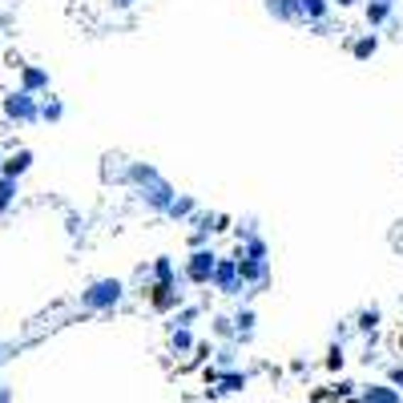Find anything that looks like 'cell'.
<instances>
[{
    "label": "cell",
    "instance_id": "18",
    "mask_svg": "<svg viewBox=\"0 0 403 403\" xmlns=\"http://www.w3.org/2000/svg\"><path fill=\"white\" fill-rule=\"evenodd\" d=\"M238 335H250V327H254V311H238Z\"/></svg>",
    "mask_w": 403,
    "mask_h": 403
},
{
    "label": "cell",
    "instance_id": "9",
    "mask_svg": "<svg viewBox=\"0 0 403 403\" xmlns=\"http://www.w3.org/2000/svg\"><path fill=\"white\" fill-rule=\"evenodd\" d=\"M299 13L307 16V21H323V16L331 13V0H299Z\"/></svg>",
    "mask_w": 403,
    "mask_h": 403
},
{
    "label": "cell",
    "instance_id": "23",
    "mask_svg": "<svg viewBox=\"0 0 403 403\" xmlns=\"http://www.w3.org/2000/svg\"><path fill=\"white\" fill-rule=\"evenodd\" d=\"M399 351H403V335H399Z\"/></svg>",
    "mask_w": 403,
    "mask_h": 403
},
{
    "label": "cell",
    "instance_id": "20",
    "mask_svg": "<svg viewBox=\"0 0 403 403\" xmlns=\"http://www.w3.org/2000/svg\"><path fill=\"white\" fill-rule=\"evenodd\" d=\"M331 4H339V9H347V4H355V0H331Z\"/></svg>",
    "mask_w": 403,
    "mask_h": 403
},
{
    "label": "cell",
    "instance_id": "1",
    "mask_svg": "<svg viewBox=\"0 0 403 403\" xmlns=\"http://www.w3.org/2000/svg\"><path fill=\"white\" fill-rule=\"evenodd\" d=\"M121 278H97V282H89L85 290H81V307L85 311H109V307H117L121 302Z\"/></svg>",
    "mask_w": 403,
    "mask_h": 403
},
{
    "label": "cell",
    "instance_id": "14",
    "mask_svg": "<svg viewBox=\"0 0 403 403\" xmlns=\"http://www.w3.org/2000/svg\"><path fill=\"white\" fill-rule=\"evenodd\" d=\"M16 202V182H9V177H0V214L9 210Z\"/></svg>",
    "mask_w": 403,
    "mask_h": 403
},
{
    "label": "cell",
    "instance_id": "7",
    "mask_svg": "<svg viewBox=\"0 0 403 403\" xmlns=\"http://www.w3.org/2000/svg\"><path fill=\"white\" fill-rule=\"evenodd\" d=\"M21 89L33 93V97H37V93H49V73L37 69V65H25V69H21Z\"/></svg>",
    "mask_w": 403,
    "mask_h": 403
},
{
    "label": "cell",
    "instance_id": "11",
    "mask_svg": "<svg viewBox=\"0 0 403 403\" xmlns=\"http://www.w3.org/2000/svg\"><path fill=\"white\" fill-rule=\"evenodd\" d=\"M153 282H177V270H174V258H158L153 263Z\"/></svg>",
    "mask_w": 403,
    "mask_h": 403
},
{
    "label": "cell",
    "instance_id": "13",
    "mask_svg": "<svg viewBox=\"0 0 403 403\" xmlns=\"http://www.w3.org/2000/svg\"><path fill=\"white\" fill-rule=\"evenodd\" d=\"M61 114H65V105L45 93V101H40V121H61Z\"/></svg>",
    "mask_w": 403,
    "mask_h": 403
},
{
    "label": "cell",
    "instance_id": "12",
    "mask_svg": "<svg viewBox=\"0 0 403 403\" xmlns=\"http://www.w3.org/2000/svg\"><path fill=\"white\" fill-rule=\"evenodd\" d=\"M375 49H379V37H375V33H367V37H359V40L351 45V53L359 57V61H367V57H375Z\"/></svg>",
    "mask_w": 403,
    "mask_h": 403
},
{
    "label": "cell",
    "instance_id": "3",
    "mask_svg": "<svg viewBox=\"0 0 403 403\" xmlns=\"http://www.w3.org/2000/svg\"><path fill=\"white\" fill-rule=\"evenodd\" d=\"M214 270H218V254L214 250H194L186 258V282H194V287H206V282H214Z\"/></svg>",
    "mask_w": 403,
    "mask_h": 403
},
{
    "label": "cell",
    "instance_id": "19",
    "mask_svg": "<svg viewBox=\"0 0 403 403\" xmlns=\"http://www.w3.org/2000/svg\"><path fill=\"white\" fill-rule=\"evenodd\" d=\"M327 367H331V371H339V367H343V347H331V355H327Z\"/></svg>",
    "mask_w": 403,
    "mask_h": 403
},
{
    "label": "cell",
    "instance_id": "22",
    "mask_svg": "<svg viewBox=\"0 0 403 403\" xmlns=\"http://www.w3.org/2000/svg\"><path fill=\"white\" fill-rule=\"evenodd\" d=\"M4 158H9V153H0V170H4Z\"/></svg>",
    "mask_w": 403,
    "mask_h": 403
},
{
    "label": "cell",
    "instance_id": "21",
    "mask_svg": "<svg viewBox=\"0 0 403 403\" xmlns=\"http://www.w3.org/2000/svg\"><path fill=\"white\" fill-rule=\"evenodd\" d=\"M114 4H117V9H129V4H133V0H114Z\"/></svg>",
    "mask_w": 403,
    "mask_h": 403
},
{
    "label": "cell",
    "instance_id": "17",
    "mask_svg": "<svg viewBox=\"0 0 403 403\" xmlns=\"http://www.w3.org/2000/svg\"><path fill=\"white\" fill-rule=\"evenodd\" d=\"M375 327H379V311L371 307V311H363V315H359V331H375Z\"/></svg>",
    "mask_w": 403,
    "mask_h": 403
},
{
    "label": "cell",
    "instance_id": "8",
    "mask_svg": "<svg viewBox=\"0 0 403 403\" xmlns=\"http://www.w3.org/2000/svg\"><path fill=\"white\" fill-rule=\"evenodd\" d=\"M391 9H395V0H371V4H367V21H371V28L383 25V21L391 16Z\"/></svg>",
    "mask_w": 403,
    "mask_h": 403
},
{
    "label": "cell",
    "instance_id": "15",
    "mask_svg": "<svg viewBox=\"0 0 403 403\" xmlns=\"http://www.w3.org/2000/svg\"><path fill=\"white\" fill-rule=\"evenodd\" d=\"M194 206H198L194 198H174V206H170L165 214H170V218H189V214H194Z\"/></svg>",
    "mask_w": 403,
    "mask_h": 403
},
{
    "label": "cell",
    "instance_id": "10",
    "mask_svg": "<svg viewBox=\"0 0 403 403\" xmlns=\"http://www.w3.org/2000/svg\"><path fill=\"white\" fill-rule=\"evenodd\" d=\"M266 9L275 16H282V21H294V16H302L299 13V0H266Z\"/></svg>",
    "mask_w": 403,
    "mask_h": 403
},
{
    "label": "cell",
    "instance_id": "16",
    "mask_svg": "<svg viewBox=\"0 0 403 403\" xmlns=\"http://www.w3.org/2000/svg\"><path fill=\"white\" fill-rule=\"evenodd\" d=\"M189 347H194L189 331H186V327H177V331H174V351H189Z\"/></svg>",
    "mask_w": 403,
    "mask_h": 403
},
{
    "label": "cell",
    "instance_id": "5",
    "mask_svg": "<svg viewBox=\"0 0 403 403\" xmlns=\"http://www.w3.org/2000/svg\"><path fill=\"white\" fill-rule=\"evenodd\" d=\"M214 287L222 290V294H238L246 282H242V275H238V258H226V263H218V270H214Z\"/></svg>",
    "mask_w": 403,
    "mask_h": 403
},
{
    "label": "cell",
    "instance_id": "24",
    "mask_svg": "<svg viewBox=\"0 0 403 403\" xmlns=\"http://www.w3.org/2000/svg\"><path fill=\"white\" fill-rule=\"evenodd\" d=\"M351 403H359V399H351Z\"/></svg>",
    "mask_w": 403,
    "mask_h": 403
},
{
    "label": "cell",
    "instance_id": "2",
    "mask_svg": "<svg viewBox=\"0 0 403 403\" xmlns=\"http://www.w3.org/2000/svg\"><path fill=\"white\" fill-rule=\"evenodd\" d=\"M0 114L9 117V121H16V126H33V121H40V97L16 89V93H9V97L0 101Z\"/></svg>",
    "mask_w": 403,
    "mask_h": 403
},
{
    "label": "cell",
    "instance_id": "6",
    "mask_svg": "<svg viewBox=\"0 0 403 403\" xmlns=\"http://www.w3.org/2000/svg\"><path fill=\"white\" fill-rule=\"evenodd\" d=\"M28 165H33V150H13L9 158H4V170H0V177L16 182V177L28 174Z\"/></svg>",
    "mask_w": 403,
    "mask_h": 403
},
{
    "label": "cell",
    "instance_id": "4",
    "mask_svg": "<svg viewBox=\"0 0 403 403\" xmlns=\"http://www.w3.org/2000/svg\"><path fill=\"white\" fill-rule=\"evenodd\" d=\"M150 307L153 311H177L182 307V290H177V282H153L150 287Z\"/></svg>",
    "mask_w": 403,
    "mask_h": 403
}]
</instances>
